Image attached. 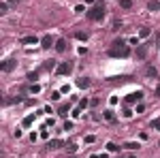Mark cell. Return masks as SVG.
<instances>
[{
    "instance_id": "cell-1",
    "label": "cell",
    "mask_w": 160,
    "mask_h": 158,
    "mask_svg": "<svg viewBox=\"0 0 160 158\" xmlns=\"http://www.w3.org/2000/svg\"><path fill=\"white\" fill-rule=\"evenodd\" d=\"M109 53H111V56H115V58H118V56H122V58H126V56H130V47H128V45H124V41H115V43H113V47H111V49H109Z\"/></svg>"
},
{
    "instance_id": "cell-2",
    "label": "cell",
    "mask_w": 160,
    "mask_h": 158,
    "mask_svg": "<svg viewBox=\"0 0 160 158\" xmlns=\"http://www.w3.org/2000/svg\"><path fill=\"white\" fill-rule=\"evenodd\" d=\"M88 17H90L92 22H100V19L105 17V6H103V4H96V6H92V9L88 11Z\"/></svg>"
},
{
    "instance_id": "cell-3",
    "label": "cell",
    "mask_w": 160,
    "mask_h": 158,
    "mask_svg": "<svg viewBox=\"0 0 160 158\" xmlns=\"http://www.w3.org/2000/svg\"><path fill=\"white\" fill-rule=\"evenodd\" d=\"M71 71H73V64H71V62H62V64L56 69L58 75H66V73H71Z\"/></svg>"
},
{
    "instance_id": "cell-4",
    "label": "cell",
    "mask_w": 160,
    "mask_h": 158,
    "mask_svg": "<svg viewBox=\"0 0 160 158\" xmlns=\"http://www.w3.org/2000/svg\"><path fill=\"white\" fill-rule=\"evenodd\" d=\"M15 66H17V62H15V60H6V62H4V64H2L0 69H2L4 73H11V71H13Z\"/></svg>"
},
{
    "instance_id": "cell-5",
    "label": "cell",
    "mask_w": 160,
    "mask_h": 158,
    "mask_svg": "<svg viewBox=\"0 0 160 158\" xmlns=\"http://www.w3.org/2000/svg\"><path fill=\"white\" fill-rule=\"evenodd\" d=\"M141 98H143V92H132V94L126 96V103H137V101H141Z\"/></svg>"
},
{
    "instance_id": "cell-6",
    "label": "cell",
    "mask_w": 160,
    "mask_h": 158,
    "mask_svg": "<svg viewBox=\"0 0 160 158\" xmlns=\"http://www.w3.org/2000/svg\"><path fill=\"white\" fill-rule=\"evenodd\" d=\"M41 45H43L45 49H49V47H51V37H49V34H45V37L41 39Z\"/></svg>"
},
{
    "instance_id": "cell-7",
    "label": "cell",
    "mask_w": 160,
    "mask_h": 158,
    "mask_svg": "<svg viewBox=\"0 0 160 158\" xmlns=\"http://www.w3.org/2000/svg\"><path fill=\"white\" fill-rule=\"evenodd\" d=\"M21 43H24V45H30V43H34V45H37V43H39V39L32 34V37H24V39H21Z\"/></svg>"
},
{
    "instance_id": "cell-8",
    "label": "cell",
    "mask_w": 160,
    "mask_h": 158,
    "mask_svg": "<svg viewBox=\"0 0 160 158\" xmlns=\"http://www.w3.org/2000/svg\"><path fill=\"white\" fill-rule=\"evenodd\" d=\"M147 9H150V11H160V2L158 0H152V2L147 4Z\"/></svg>"
},
{
    "instance_id": "cell-9",
    "label": "cell",
    "mask_w": 160,
    "mask_h": 158,
    "mask_svg": "<svg viewBox=\"0 0 160 158\" xmlns=\"http://www.w3.org/2000/svg\"><path fill=\"white\" fill-rule=\"evenodd\" d=\"M145 53H147V45H141V47L137 49V56H139V58H145Z\"/></svg>"
},
{
    "instance_id": "cell-10",
    "label": "cell",
    "mask_w": 160,
    "mask_h": 158,
    "mask_svg": "<svg viewBox=\"0 0 160 158\" xmlns=\"http://www.w3.org/2000/svg\"><path fill=\"white\" fill-rule=\"evenodd\" d=\"M77 85H79V88H88V85H90V79H88V77L77 79Z\"/></svg>"
},
{
    "instance_id": "cell-11",
    "label": "cell",
    "mask_w": 160,
    "mask_h": 158,
    "mask_svg": "<svg viewBox=\"0 0 160 158\" xmlns=\"http://www.w3.org/2000/svg\"><path fill=\"white\" fill-rule=\"evenodd\" d=\"M56 49H58V51H64V49H66V41L60 39L58 43H56Z\"/></svg>"
},
{
    "instance_id": "cell-12",
    "label": "cell",
    "mask_w": 160,
    "mask_h": 158,
    "mask_svg": "<svg viewBox=\"0 0 160 158\" xmlns=\"http://www.w3.org/2000/svg\"><path fill=\"white\" fill-rule=\"evenodd\" d=\"M105 120H109V122H113V120H115V113H113L111 109H107V111H105Z\"/></svg>"
},
{
    "instance_id": "cell-13",
    "label": "cell",
    "mask_w": 160,
    "mask_h": 158,
    "mask_svg": "<svg viewBox=\"0 0 160 158\" xmlns=\"http://www.w3.org/2000/svg\"><path fill=\"white\" fill-rule=\"evenodd\" d=\"M145 73H147L150 77H156V75H158V71H156L154 66H147V69H145Z\"/></svg>"
},
{
    "instance_id": "cell-14",
    "label": "cell",
    "mask_w": 160,
    "mask_h": 158,
    "mask_svg": "<svg viewBox=\"0 0 160 158\" xmlns=\"http://www.w3.org/2000/svg\"><path fill=\"white\" fill-rule=\"evenodd\" d=\"M60 145H62V141H60V139H53V141H49V148H51V150H53V148H60Z\"/></svg>"
},
{
    "instance_id": "cell-15",
    "label": "cell",
    "mask_w": 160,
    "mask_h": 158,
    "mask_svg": "<svg viewBox=\"0 0 160 158\" xmlns=\"http://www.w3.org/2000/svg\"><path fill=\"white\" fill-rule=\"evenodd\" d=\"M120 6H124V9H130V6H132V2H130V0H120Z\"/></svg>"
},
{
    "instance_id": "cell-16",
    "label": "cell",
    "mask_w": 160,
    "mask_h": 158,
    "mask_svg": "<svg viewBox=\"0 0 160 158\" xmlns=\"http://www.w3.org/2000/svg\"><path fill=\"white\" fill-rule=\"evenodd\" d=\"M68 109H71V105L66 103V105H62V107H60V113H62V116H66V111H68Z\"/></svg>"
},
{
    "instance_id": "cell-17",
    "label": "cell",
    "mask_w": 160,
    "mask_h": 158,
    "mask_svg": "<svg viewBox=\"0 0 160 158\" xmlns=\"http://www.w3.org/2000/svg\"><path fill=\"white\" fill-rule=\"evenodd\" d=\"M107 150H109V152H118V150H120V148H118V145H115V143H107Z\"/></svg>"
},
{
    "instance_id": "cell-18",
    "label": "cell",
    "mask_w": 160,
    "mask_h": 158,
    "mask_svg": "<svg viewBox=\"0 0 160 158\" xmlns=\"http://www.w3.org/2000/svg\"><path fill=\"white\" fill-rule=\"evenodd\" d=\"M32 120H34V116H28V118H24V126H30V124H32Z\"/></svg>"
},
{
    "instance_id": "cell-19",
    "label": "cell",
    "mask_w": 160,
    "mask_h": 158,
    "mask_svg": "<svg viewBox=\"0 0 160 158\" xmlns=\"http://www.w3.org/2000/svg\"><path fill=\"white\" fill-rule=\"evenodd\" d=\"M6 11H9V4H6V2H2V4H0V13H2V15H4V13H6Z\"/></svg>"
},
{
    "instance_id": "cell-20",
    "label": "cell",
    "mask_w": 160,
    "mask_h": 158,
    "mask_svg": "<svg viewBox=\"0 0 160 158\" xmlns=\"http://www.w3.org/2000/svg\"><path fill=\"white\" fill-rule=\"evenodd\" d=\"M150 32H152L150 28H141V32H139V34H141V37H150Z\"/></svg>"
},
{
    "instance_id": "cell-21",
    "label": "cell",
    "mask_w": 160,
    "mask_h": 158,
    "mask_svg": "<svg viewBox=\"0 0 160 158\" xmlns=\"http://www.w3.org/2000/svg\"><path fill=\"white\" fill-rule=\"evenodd\" d=\"M75 37H77V39H79V41H85V39H88V34H85V32H77Z\"/></svg>"
},
{
    "instance_id": "cell-22",
    "label": "cell",
    "mask_w": 160,
    "mask_h": 158,
    "mask_svg": "<svg viewBox=\"0 0 160 158\" xmlns=\"http://www.w3.org/2000/svg\"><path fill=\"white\" fill-rule=\"evenodd\" d=\"M85 107H88V101H85V98L79 101V109H85Z\"/></svg>"
},
{
    "instance_id": "cell-23",
    "label": "cell",
    "mask_w": 160,
    "mask_h": 158,
    "mask_svg": "<svg viewBox=\"0 0 160 158\" xmlns=\"http://www.w3.org/2000/svg\"><path fill=\"white\" fill-rule=\"evenodd\" d=\"M152 128H156V130H160V120H156V122H152Z\"/></svg>"
},
{
    "instance_id": "cell-24",
    "label": "cell",
    "mask_w": 160,
    "mask_h": 158,
    "mask_svg": "<svg viewBox=\"0 0 160 158\" xmlns=\"http://www.w3.org/2000/svg\"><path fill=\"white\" fill-rule=\"evenodd\" d=\"M60 98V92H51V101H58Z\"/></svg>"
},
{
    "instance_id": "cell-25",
    "label": "cell",
    "mask_w": 160,
    "mask_h": 158,
    "mask_svg": "<svg viewBox=\"0 0 160 158\" xmlns=\"http://www.w3.org/2000/svg\"><path fill=\"white\" fill-rule=\"evenodd\" d=\"M126 148H128V150H137L139 145H137V143H126Z\"/></svg>"
},
{
    "instance_id": "cell-26",
    "label": "cell",
    "mask_w": 160,
    "mask_h": 158,
    "mask_svg": "<svg viewBox=\"0 0 160 158\" xmlns=\"http://www.w3.org/2000/svg\"><path fill=\"white\" fill-rule=\"evenodd\" d=\"M9 2H11V4H17V2H19V0H9Z\"/></svg>"
},
{
    "instance_id": "cell-27",
    "label": "cell",
    "mask_w": 160,
    "mask_h": 158,
    "mask_svg": "<svg viewBox=\"0 0 160 158\" xmlns=\"http://www.w3.org/2000/svg\"><path fill=\"white\" fill-rule=\"evenodd\" d=\"M71 158H75V156H71Z\"/></svg>"
}]
</instances>
